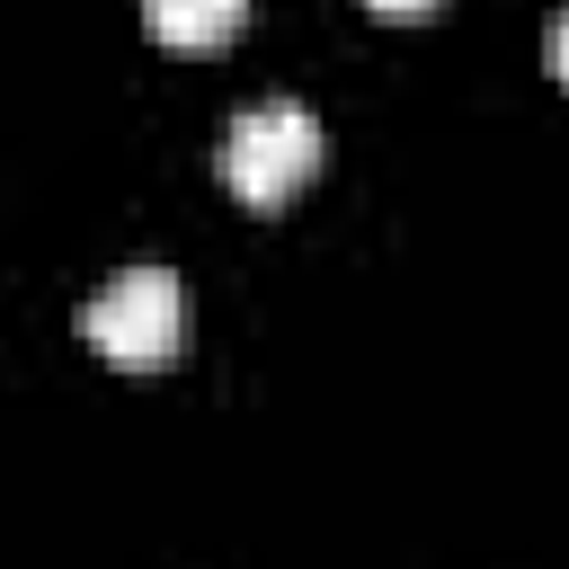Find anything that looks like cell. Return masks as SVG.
Returning <instances> with one entry per match:
<instances>
[{
	"label": "cell",
	"mask_w": 569,
	"mask_h": 569,
	"mask_svg": "<svg viewBox=\"0 0 569 569\" xmlns=\"http://www.w3.org/2000/svg\"><path fill=\"white\" fill-rule=\"evenodd\" d=\"M142 18H151V36H160L169 53H213V44L240 36L249 0H142Z\"/></svg>",
	"instance_id": "cell-3"
},
{
	"label": "cell",
	"mask_w": 569,
	"mask_h": 569,
	"mask_svg": "<svg viewBox=\"0 0 569 569\" xmlns=\"http://www.w3.org/2000/svg\"><path fill=\"white\" fill-rule=\"evenodd\" d=\"M365 9H373V18H427L436 0H365Z\"/></svg>",
	"instance_id": "cell-5"
},
{
	"label": "cell",
	"mask_w": 569,
	"mask_h": 569,
	"mask_svg": "<svg viewBox=\"0 0 569 569\" xmlns=\"http://www.w3.org/2000/svg\"><path fill=\"white\" fill-rule=\"evenodd\" d=\"M551 80H560V89H569V9H560V18H551Z\"/></svg>",
	"instance_id": "cell-4"
},
{
	"label": "cell",
	"mask_w": 569,
	"mask_h": 569,
	"mask_svg": "<svg viewBox=\"0 0 569 569\" xmlns=\"http://www.w3.org/2000/svg\"><path fill=\"white\" fill-rule=\"evenodd\" d=\"M89 347L116 365V373H160L178 365V338H187V302H178V276L169 267H124L98 284V302L80 311Z\"/></svg>",
	"instance_id": "cell-1"
},
{
	"label": "cell",
	"mask_w": 569,
	"mask_h": 569,
	"mask_svg": "<svg viewBox=\"0 0 569 569\" xmlns=\"http://www.w3.org/2000/svg\"><path fill=\"white\" fill-rule=\"evenodd\" d=\"M311 169H320V116H311V107L267 98V107L231 116V133H222V187H231L240 204L267 213V204L302 196Z\"/></svg>",
	"instance_id": "cell-2"
}]
</instances>
